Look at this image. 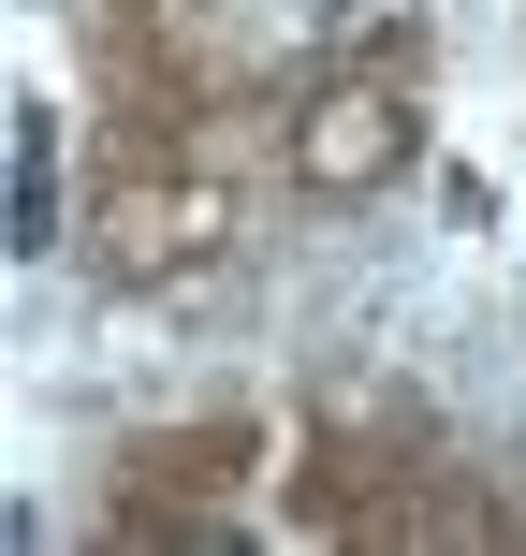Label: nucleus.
Returning <instances> with one entry per match:
<instances>
[{
    "label": "nucleus",
    "mask_w": 526,
    "mask_h": 556,
    "mask_svg": "<svg viewBox=\"0 0 526 556\" xmlns=\"http://www.w3.org/2000/svg\"><path fill=\"white\" fill-rule=\"evenodd\" d=\"M59 235V132H44V103L15 117V250H44Z\"/></svg>",
    "instance_id": "1"
}]
</instances>
